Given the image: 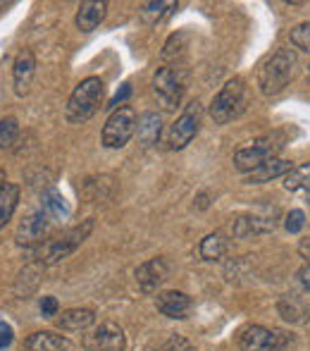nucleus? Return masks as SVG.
<instances>
[{
    "instance_id": "nucleus-1",
    "label": "nucleus",
    "mask_w": 310,
    "mask_h": 351,
    "mask_svg": "<svg viewBox=\"0 0 310 351\" xmlns=\"http://www.w3.org/2000/svg\"><path fill=\"white\" fill-rule=\"evenodd\" d=\"M103 98H105V84H103V79L86 77L83 82H79L65 108L67 122L70 125H81V122L91 120L101 110Z\"/></svg>"
},
{
    "instance_id": "nucleus-2",
    "label": "nucleus",
    "mask_w": 310,
    "mask_h": 351,
    "mask_svg": "<svg viewBox=\"0 0 310 351\" xmlns=\"http://www.w3.org/2000/svg\"><path fill=\"white\" fill-rule=\"evenodd\" d=\"M294 65H296V56L289 48H279L274 51L268 60L263 62L258 74V86L265 96H277L289 86V79L294 74Z\"/></svg>"
},
{
    "instance_id": "nucleus-3",
    "label": "nucleus",
    "mask_w": 310,
    "mask_h": 351,
    "mask_svg": "<svg viewBox=\"0 0 310 351\" xmlns=\"http://www.w3.org/2000/svg\"><path fill=\"white\" fill-rule=\"evenodd\" d=\"M91 230H93V220H86L83 225L72 227V230L62 232V234L55 237V239L46 241V244H43L41 249H38V254H36L38 263L53 265V263H60V261L70 258V256L75 254L79 246H81L83 241L88 239Z\"/></svg>"
},
{
    "instance_id": "nucleus-4",
    "label": "nucleus",
    "mask_w": 310,
    "mask_h": 351,
    "mask_svg": "<svg viewBox=\"0 0 310 351\" xmlns=\"http://www.w3.org/2000/svg\"><path fill=\"white\" fill-rule=\"evenodd\" d=\"M246 101H248V96H246L244 79H229L210 103V117L215 120V125H227L246 110Z\"/></svg>"
},
{
    "instance_id": "nucleus-5",
    "label": "nucleus",
    "mask_w": 310,
    "mask_h": 351,
    "mask_svg": "<svg viewBox=\"0 0 310 351\" xmlns=\"http://www.w3.org/2000/svg\"><path fill=\"white\" fill-rule=\"evenodd\" d=\"M136 127H139V115H136L134 108L122 106L117 110H112V115L107 117L105 127H103V146L105 148H122L129 143L131 136L136 134Z\"/></svg>"
},
{
    "instance_id": "nucleus-6",
    "label": "nucleus",
    "mask_w": 310,
    "mask_h": 351,
    "mask_svg": "<svg viewBox=\"0 0 310 351\" xmlns=\"http://www.w3.org/2000/svg\"><path fill=\"white\" fill-rule=\"evenodd\" d=\"M282 146H284V141L279 139V136H263V139L253 141L250 146L239 148V151L234 153V167L239 172H244V175H248V172L258 170V167L265 165L268 160H274L277 153L282 151Z\"/></svg>"
},
{
    "instance_id": "nucleus-7",
    "label": "nucleus",
    "mask_w": 310,
    "mask_h": 351,
    "mask_svg": "<svg viewBox=\"0 0 310 351\" xmlns=\"http://www.w3.org/2000/svg\"><path fill=\"white\" fill-rule=\"evenodd\" d=\"M186 79L179 67H160L153 74V93L165 110H175L184 98Z\"/></svg>"
},
{
    "instance_id": "nucleus-8",
    "label": "nucleus",
    "mask_w": 310,
    "mask_h": 351,
    "mask_svg": "<svg viewBox=\"0 0 310 351\" xmlns=\"http://www.w3.org/2000/svg\"><path fill=\"white\" fill-rule=\"evenodd\" d=\"M201 122H203V106H201L198 101H191L170 130L172 151H181V148L189 146V143L194 141V136L198 134Z\"/></svg>"
},
{
    "instance_id": "nucleus-9",
    "label": "nucleus",
    "mask_w": 310,
    "mask_h": 351,
    "mask_svg": "<svg viewBox=\"0 0 310 351\" xmlns=\"http://www.w3.org/2000/svg\"><path fill=\"white\" fill-rule=\"evenodd\" d=\"M125 330L112 320L101 323L83 337V349L86 351H125Z\"/></svg>"
},
{
    "instance_id": "nucleus-10",
    "label": "nucleus",
    "mask_w": 310,
    "mask_h": 351,
    "mask_svg": "<svg viewBox=\"0 0 310 351\" xmlns=\"http://www.w3.org/2000/svg\"><path fill=\"white\" fill-rule=\"evenodd\" d=\"M48 232H51V217H48L43 210H34L19 222L17 237H14V239H17L19 246L31 249V246H38L43 239H46Z\"/></svg>"
},
{
    "instance_id": "nucleus-11",
    "label": "nucleus",
    "mask_w": 310,
    "mask_h": 351,
    "mask_svg": "<svg viewBox=\"0 0 310 351\" xmlns=\"http://www.w3.org/2000/svg\"><path fill=\"white\" fill-rule=\"evenodd\" d=\"M241 351H277L279 335L263 325H248L239 337Z\"/></svg>"
},
{
    "instance_id": "nucleus-12",
    "label": "nucleus",
    "mask_w": 310,
    "mask_h": 351,
    "mask_svg": "<svg viewBox=\"0 0 310 351\" xmlns=\"http://www.w3.org/2000/svg\"><path fill=\"white\" fill-rule=\"evenodd\" d=\"M167 275H170V265H167L165 258H151L136 268V282H139V289L144 294H153L167 280Z\"/></svg>"
},
{
    "instance_id": "nucleus-13",
    "label": "nucleus",
    "mask_w": 310,
    "mask_h": 351,
    "mask_svg": "<svg viewBox=\"0 0 310 351\" xmlns=\"http://www.w3.org/2000/svg\"><path fill=\"white\" fill-rule=\"evenodd\" d=\"M34 74H36V56L29 48H24L14 58V67H12V86L17 96H27L29 88H31Z\"/></svg>"
},
{
    "instance_id": "nucleus-14",
    "label": "nucleus",
    "mask_w": 310,
    "mask_h": 351,
    "mask_svg": "<svg viewBox=\"0 0 310 351\" xmlns=\"http://www.w3.org/2000/svg\"><path fill=\"white\" fill-rule=\"evenodd\" d=\"M155 306L167 318L181 320V318H186V313L191 311V299L184 291H162V294H157Z\"/></svg>"
},
{
    "instance_id": "nucleus-15",
    "label": "nucleus",
    "mask_w": 310,
    "mask_h": 351,
    "mask_svg": "<svg viewBox=\"0 0 310 351\" xmlns=\"http://www.w3.org/2000/svg\"><path fill=\"white\" fill-rule=\"evenodd\" d=\"M107 14V3L105 0H96V3H81L77 10V29L83 34L93 32V29H98V24L105 19Z\"/></svg>"
},
{
    "instance_id": "nucleus-16",
    "label": "nucleus",
    "mask_w": 310,
    "mask_h": 351,
    "mask_svg": "<svg viewBox=\"0 0 310 351\" xmlns=\"http://www.w3.org/2000/svg\"><path fill=\"white\" fill-rule=\"evenodd\" d=\"M294 170V165L289 160H282V158H274V160H268L265 165H260L258 170L248 172L246 175V184H265V182L274 180V177H287L289 172Z\"/></svg>"
},
{
    "instance_id": "nucleus-17",
    "label": "nucleus",
    "mask_w": 310,
    "mask_h": 351,
    "mask_svg": "<svg viewBox=\"0 0 310 351\" xmlns=\"http://www.w3.org/2000/svg\"><path fill=\"white\" fill-rule=\"evenodd\" d=\"M277 220L270 215L260 217V215H241L234 220V237H250V234H263V232L274 230Z\"/></svg>"
},
{
    "instance_id": "nucleus-18",
    "label": "nucleus",
    "mask_w": 310,
    "mask_h": 351,
    "mask_svg": "<svg viewBox=\"0 0 310 351\" xmlns=\"http://www.w3.org/2000/svg\"><path fill=\"white\" fill-rule=\"evenodd\" d=\"M24 347L29 351H67L72 344H70V339L62 337V335L43 330V332H34L31 337H27Z\"/></svg>"
},
{
    "instance_id": "nucleus-19",
    "label": "nucleus",
    "mask_w": 310,
    "mask_h": 351,
    "mask_svg": "<svg viewBox=\"0 0 310 351\" xmlns=\"http://www.w3.org/2000/svg\"><path fill=\"white\" fill-rule=\"evenodd\" d=\"M96 320V313L91 308H70L57 318V325L65 332H81V330H88Z\"/></svg>"
},
{
    "instance_id": "nucleus-20",
    "label": "nucleus",
    "mask_w": 310,
    "mask_h": 351,
    "mask_svg": "<svg viewBox=\"0 0 310 351\" xmlns=\"http://www.w3.org/2000/svg\"><path fill=\"white\" fill-rule=\"evenodd\" d=\"M160 130H162V122L155 112H144L139 117V127H136V134H139V141L144 148H151L153 143H157L160 139Z\"/></svg>"
},
{
    "instance_id": "nucleus-21",
    "label": "nucleus",
    "mask_w": 310,
    "mask_h": 351,
    "mask_svg": "<svg viewBox=\"0 0 310 351\" xmlns=\"http://www.w3.org/2000/svg\"><path fill=\"white\" fill-rule=\"evenodd\" d=\"M41 210L46 213L51 220H65L70 215V206H67L65 196L57 189H48L41 196Z\"/></svg>"
},
{
    "instance_id": "nucleus-22",
    "label": "nucleus",
    "mask_w": 310,
    "mask_h": 351,
    "mask_svg": "<svg viewBox=\"0 0 310 351\" xmlns=\"http://www.w3.org/2000/svg\"><path fill=\"white\" fill-rule=\"evenodd\" d=\"M17 206H19V186L8 182V184L0 189V230L12 220Z\"/></svg>"
},
{
    "instance_id": "nucleus-23",
    "label": "nucleus",
    "mask_w": 310,
    "mask_h": 351,
    "mask_svg": "<svg viewBox=\"0 0 310 351\" xmlns=\"http://www.w3.org/2000/svg\"><path fill=\"white\" fill-rule=\"evenodd\" d=\"M198 254L203 261H218L222 258L224 254H227V239H224L222 232H213V234H208L203 241H201L198 246Z\"/></svg>"
},
{
    "instance_id": "nucleus-24",
    "label": "nucleus",
    "mask_w": 310,
    "mask_h": 351,
    "mask_svg": "<svg viewBox=\"0 0 310 351\" xmlns=\"http://www.w3.org/2000/svg\"><path fill=\"white\" fill-rule=\"evenodd\" d=\"M284 189L287 191H303L310 196V162L296 165L287 177H284Z\"/></svg>"
},
{
    "instance_id": "nucleus-25",
    "label": "nucleus",
    "mask_w": 310,
    "mask_h": 351,
    "mask_svg": "<svg viewBox=\"0 0 310 351\" xmlns=\"http://www.w3.org/2000/svg\"><path fill=\"white\" fill-rule=\"evenodd\" d=\"M279 313L287 320H292V323H301V320H306L303 318V315H306V306H303L296 296H284V299L279 301Z\"/></svg>"
},
{
    "instance_id": "nucleus-26",
    "label": "nucleus",
    "mask_w": 310,
    "mask_h": 351,
    "mask_svg": "<svg viewBox=\"0 0 310 351\" xmlns=\"http://www.w3.org/2000/svg\"><path fill=\"white\" fill-rule=\"evenodd\" d=\"M19 136V122L14 117H5L0 120V151H8L17 143Z\"/></svg>"
},
{
    "instance_id": "nucleus-27",
    "label": "nucleus",
    "mask_w": 310,
    "mask_h": 351,
    "mask_svg": "<svg viewBox=\"0 0 310 351\" xmlns=\"http://www.w3.org/2000/svg\"><path fill=\"white\" fill-rule=\"evenodd\" d=\"M177 3H146L144 5V19L148 24H155L160 17H165L170 10H175Z\"/></svg>"
},
{
    "instance_id": "nucleus-28",
    "label": "nucleus",
    "mask_w": 310,
    "mask_h": 351,
    "mask_svg": "<svg viewBox=\"0 0 310 351\" xmlns=\"http://www.w3.org/2000/svg\"><path fill=\"white\" fill-rule=\"evenodd\" d=\"M292 43L301 51H310V22H301L292 29Z\"/></svg>"
},
{
    "instance_id": "nucleus-29",
    "label": "nucleus",
    "mask_w": 310,
    "mask_h": 351,
    "mask_svg": "<svg viewBox=\"0 0 310 351\" xmlns=\"http://www.w3.org/2000/svg\"><path fill=\"white\" fill-rule=\"evenodd\" d=\"M303 225H306V215H303V210H292L287 213V220H284V227H287V232H292V234H296V232L303 230Z\"/></svg>"
},
{
    "instance_id": "nucleus-30",
    "label": "nucleus",
    "mask_w": 310,
    "mask_h": 351,
    "mask_svg": "<svg viewBox=\"0 0 310 351\" xmlns=\"http://www.w3.org/2000/svg\"><path fill=\"white\" fill-rule=\"evenodd\" d=\"M57 311H60V304H57L55 296H43L41 299V315L43 318H53V315H57Z\"/></svg>"
},
{
    "instance_id": "nucleus-31",
    "label": "nucleus",
    "mask_w": 310,
    "mask_h": 351,
    "mask_svg": "<svg viewBox=\"0 0 310 351\" xmlns=\"http://www.w3.org/2000/svg\"><path fill=\"white\" fill-rule=\"evenodd\" d=\"M14 339V332H12V325L5 323V320H0V349H8L10 344H12Z\"/></svg>"
},
{
    "instance_id": "nucleus-32",
    "label": "nucleus",
    "mask_w": 310,
    "mask_h": 351,
    "mask_svg": "<svg viewBox=\"0 0 310 351\" xmlns=\"http://www.w3.org/2000/svg\"><path fill=\"white\" fill-rule=\"evenodd\" d=\"M129 96H131V86H129V84H125V86H122V91H117L115 96H112V101H110V106H107V108H115V110H117V108H120Z\"/></svg>"
},
{
    "instance_id": "nucleus-33",
    "label": "nucleus",
    "mask_w": 310,
    "mask_h": 351,
    "mask_svg": "<svg viewBox=\"0 0 310 351\" xmlns=\"http://www.w3.org/2000/svg\"><path fill=\"white\" fill-rule=\"evenodd\" d=\"M298 278H301V285L310 291V263H308V265H303L301 273H298Z\"/></svg>"
},
{
    "instance_id": "nucleus-34",
    "label": "nucleus",
    "mask_w": 310,
    "mask_h": 351,
    "mask_svg": "<svg viewBox=\"0 0 310 351\" xmlns=\"http://www.w3.org/2000/svg\"><path fill=\"white\" fill-rule=\"evenodd\" d=\"M148 351H179L175 347V344H160V347H155V349H148Z\"/></svg>"
},
{
    "instance_id": "nucleus-35",
    "label": "nucleus",
    "mask_w": 310,
    "mask_h": 351,
    "mask_svg": "<svg viewBox=\"0 0 310 351\" xmlns=\"http://www.w3.org/2000/svg\"><path fill=\"white\" fill-rule=\"evenodd\" d=\"M8 184V177H5V170H0V189Z\"/></svg>"
},
{
    "instance_id": "nucleus-36",
    "label": "nucleus",
    "mask_w": 310,
    "mask_h": 351,
    "mask_svg": "<svg viewBox=\"0 0 310 351\" xmlns=\"http://www.w3.org/2000/svg\"><path fill=\"white\" fill-rule=\"evenodd\" d=\"M308 79H310V67H308Z\"/></svg>"
}]
</instances>
